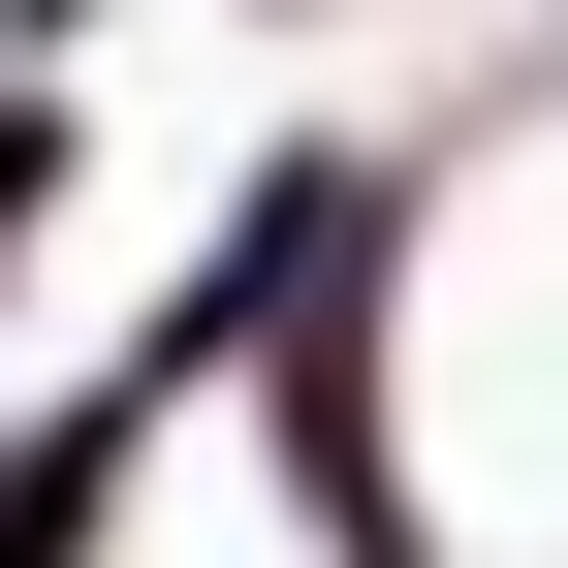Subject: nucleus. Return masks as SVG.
<instances>
[{
    "label": "nucleus",
    "instance_id": "obj_1",
    "mask_svg": "<svg viewBox=\"0 0 568 568\" xmlns=\"http://www.w3.org/2000/svg\"><path fill=\"white\" fill-rule=\"evenodd\" d=\"M95 506H126V379H95V410H32V443H0V568H95Z\"/></svg>",
    "mask_w": 568,
    "mask_h": 568
}]
</instances>
